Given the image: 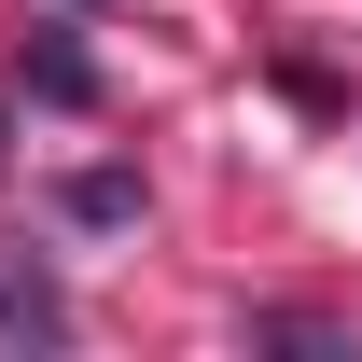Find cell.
I'll return each instance as SVG.
<instances>
[{
    "label": "cell",
    "instance_id": "277c9868",
    "mask_svg": "<svg viewBox=\"0 0 362 362\" xmlns=\"http://www.w3.org/2000/svg\"><path fill=\"white\" fill-rule=\"evenodd\" d=\"M28 98H56V112H98V70L70 42H28Z\"/></svg>",
    "mask_w": 362,
    "mask_h": 362
},
{
    "label": "cell",
    "instance_id": "7a4b0ae2",
    "mask_svg": "<svg viewBox=\"0 0 362 362\" xmlns=\"http://www.w3.org/2000/svg\"><path fill=\"white\" fill-rule=\"evenodd\" d=\"M251 349H320V362H349L362 334H349V320H320V307H251Z\"/></svg>",
    "mask_w": 362,
    "mask_h": 362
},
{
    "label": "cell",
    "instance_id": "6da1fadb",
    "mask_svg": "<svg viewBox=\"0 0 362 362\" xmlns=\"http://www.w3.org/2000/svg\"><path fill=\"white\" fill-rule=\"evenodd\" d=\"M0 334H28V349H70V293L42 265H0Z\"/></svg>",
    "mask_w": 362,
    "mask_h": 362
},
{
    "label": "cell",
    "instance_id": "3957f363",
    "mask_svg": "<svg viewBox=\"0 0 362 362\" xmlns=\"http://www.w3.org/2000/svg\"><path fill=\"white\" fill-rule=\"evenodd\" d=\"M56 209H70V223H139V168H84V181H56Z\"/></svg>",
    "mask_w": 362,
    "mask_h": 362
}]
</instances>
